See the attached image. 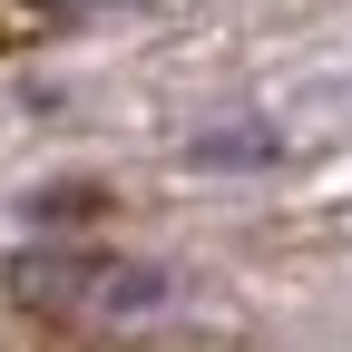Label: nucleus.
I'll list each match as a JSON object with an SVG mask.
<instances>
[{
    "label": "nucleus",
    "instance_id": "obj_1",
    "mask_svg": "<svg viewBox=\"0 0 352 352\" xmlns=\"http://www.w3.org/2000/svg\"><path fill=\"white\" fill-rule=\"evenodd\" d=\"M10 294L39 314H69V323H138L166 303V274L98 254V245H30V254H10Z\"/></svg>",
    "mask_w": 352,
    "mask_h": 352
},
{
    "label": "nucleus",
    "instance_id": "obj_2",
    "mask_svg": "<svg viewBox=\"0 0 352 352\" xmlns=\"http://www.w3.org/2000/svg\"><path fill=\"white\" fill-rule=\"evenodd\" d=\"M226 157H274V147H264L254 127H245V138H206V147H196V166H226Z\"/></svg>",
    "mask_w": 352,
    "mask_h": 352
}]
</instances>
